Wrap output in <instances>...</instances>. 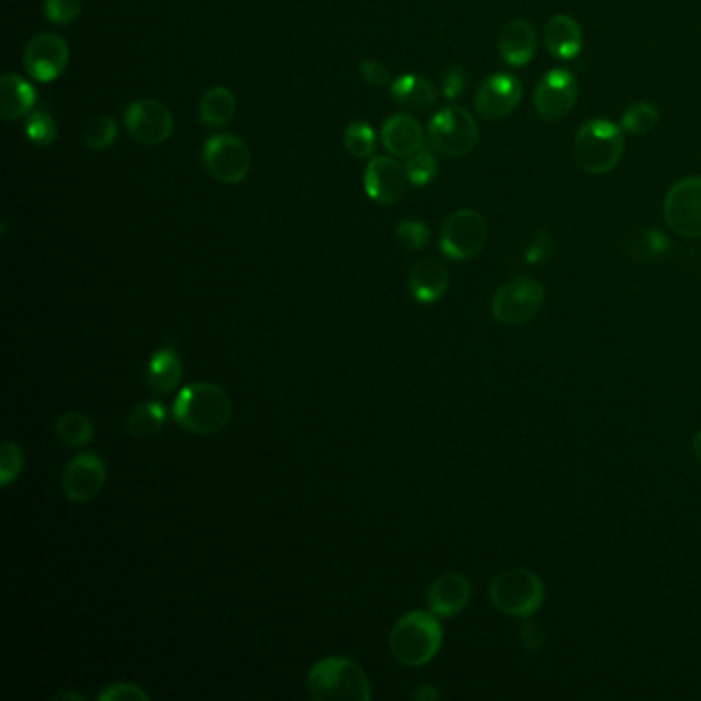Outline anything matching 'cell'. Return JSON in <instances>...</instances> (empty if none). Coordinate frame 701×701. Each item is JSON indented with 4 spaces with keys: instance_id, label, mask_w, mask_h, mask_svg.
<instances>
[{
    "instance_id": "f1b7e54d",
    "label": "cell",
    "mask_w": 701,
    "mask_h": 701,
    "mask_svg": "<svg viewBox=\"0 0 701 701\" xmlns=\"http://www.w3.org/2000/svg\"><path fill=\"white\" fill-rule=\"evenodd\" d=\"M405 173L412 186L416 188H424L428 184H433L436 175H438V161H436L435 152L433 149H420L408 157L405 161Z\"/></svg>"
},
{
    "instance_id": "f546056e",
    "label": "cell",
    "mask_w": 701,
    "mask_h": 701,
    "mask_svg": "<svg viewBox=\"0 0 701 701\" xmlns=\"http://www.w3.org/2000/svg\"><path fill=\"white\" fill-rule=\"evenodd\" d=\"M85 142L93 151H108L117 140V124L112 115H96L85 126Z\"/></svg>"
},
{
    "instance_id": "d6a6232c",
    "label": "cell",
    "mask_w": 701,
    "mask_h": 701,
    "mask_svg": "<svg viewBox=\"0 0 701 701\" xmlns=\"http://www.w3.org/2000/svg\"><path fill=\"white\" fill-rule=\"evenodd\" d=\"M25 467V453L15 440H2L0 445V486L9 488Z\"/></svg>"
},
{
    "instance_id": "3957f363",
    "label": "cell",
    "mask_w": 701,
    "mask_h": 701,
    "mask_svg": "<svg viewBox=\"0 0 701 701\" xmlns=\"http://www.w3.org/2000/svg\"><path fill=\"white\" fill-rule=\"evenodd\" d=\"M442 646V626L430 611H410L399 617L389 634L391 654L405 666H424L435 661Z\"/></svg>"
},
{
    "instance_id": "9a60e30c",
    "label": "cell",
    "mask_w": 701,
    "mask_h": 701,
    "mask_svg": "<svg viewBox=\"0 0 701 701\" xmlns=\"http://www.w3.org/2000/svg\"><path fill=\"white\" fill-rule=\"evenodd\" d=\"M523 99V85L511 73L488 76L475 91V112L488 122L511 115Z\"/></svg>"
},
{
    "instance_id": "4dcf8cb0",
    "label": "cell",
    "mask_w": 701,
    "mask_h": 701,
    "mask_svg": "<svg viewBox=\"0 0 701 701\" xmlns=\"http://www.w3.org/2000/svg\"><path fill=\"white\" fill-rule=\"evenodd\" d=\"M659 108L650 101H636L631 103L626 110V114L622 115V128L629 134H646L650 133L656 122H659Z\"/></svg>"
},
{
    "instance_id": "8fae6325",
    "label": "cell",
    "mask_w": 701,
    "mask_h": 701,
    "mask_svg": "<svg viewBox=\"0 0 701 701\" xmlns=\"http://www.w3.org/2000/svg\"><path fill=\"white\" fill-rule=\"evenodd\" d=\"M124 126L130 138L145 147H159L170 140L175 120L159 99H136L124 112Z\"/></svg>"
},
{
    "instance_id": "4316f807",
    "label": "cell",
    "mask_w": 701,
    "mask_h": 701,
    "mask_svg": "<svg viewBox=\"0 0 701 701\" xmlns=\"http://www.w3.org/2000/svg\"><path fill=\"white\" fill-rule=\"evenodd\" d=\"M57 436L68 447H87L96 438V426L91 417L78 412H68L58 417Z\"/></svg>"
},
{
    "instance_id": "7bdbcfd3",
    "label": "cell",
    "mask_w": 701,
    "mask_h": 701,
    "mask_svg": "<svg viewBox=\"0 0 701 701\" xmlns=\"http://www.w3.org/2000/svg\"><path fill=\"white\" fill-rule=\"evenodd\" d=\"M693 455L701 463V430L698 435L693 436Z\"/></svg>"
},
{
    "instance_id": "277c9868",
    "label": "cell",
    "mask_w": 701,
    "mask_h": 701,
    "mask_svg": "<svg viewBox=\"0 0 701 701\" xmlns=\"http://www.w3.org/2000/svg\"><path fill=\"white\" fill-rule=\"evenodd\" d=\"M624 128L605 117L585 122L574 138V159L590 175H605L615 170L624 157Z\"/></svg>"
},
{
    "instance_id": "836d02e7",
    "label": "cell",
    "mask_w": 701,
    "mask_h": 701,
    "mask_svg": "<svg viewBox=\"0 0 701 701\" xmlns=\"http://www.w3.org/2000/svg\"><path fill=\"white\" fill-rule=\"evenodd\" d=\"M83 13V0H43V15L52 25H73Z\"/></svg>"
},
{
    "instance_id": "8992f818",
    "label": "cell",
    "mask_w": 701,
    "mask_h": 701,
    "mask_svg": "<svg viewBox=\"0 0 701 701\" xmlns=\"http://www.w3.org/2000/svg\"><path fill=\"white\" fill-rule=\"evenodd\" d=\"M430 149L449 157L461 159L475 151L479 142V126L474 115L461 105H447L438 110L428 122Z\"/></svg>"
},
{
    "instance_id": "2e32d148",
    "label": "cell",
    "mask_w": 701,
    "mask_h": 701,
    "mask_svg": "<svg viewBox=\"0 0 701 701\" xmlns=\"http://www.w3.org/2000/svg\"><path fill=\"white\" fill-rule=\"evenodd\" d=\"M408 173L405 167L398 163V157H373L364 171L366 196L383 206L398 204L408 190Z\"/></svg>"
},
{
    "instance_id": "d4e9b609",
    "label": "cell",
    "mask_w": 701,
    "mask_h": 701,
    "mask_svg": "<svg viewBox=\"0 0 701 701\" xmlns=\"http://www.w3.org/2000/svg\"><path fill=\"white\" fill-rule=\"evenodd\" d=\"M235 112H237L235 93L227 87H223V85L209 89L204 97L200 99V105H198L200 122L204 126H209V128L227 126L228 122L235 117Z\"/></svg>"
},
{
    "instance_id": "30bf717a",
    "label": "cell",
    "mask_w": 701,
    "mask_h": 701,
    "mask_svg": "<svg viewBox=\"0 0 701 701\" xmlns=\"http://www.w3.org/2000/svg\"><path fill=\"white\" fill-rule=\"evenodd\" d=\"M664 221L685 239H701V177H685L664 196Z\"/></svg>"
},
{
    "instance_id": "e575fe53",
    "label": "cell",
    "mask_w": 701,
    "mask_h": 701,
    "mask_svg": "<svg viewBox=\"0 0 701 701\" xmlns=\"http://www.w3.org/2000/svg\"><path fill=\"white\" fill-rule=\"evenodd\" d=\"M396 233H398L399 243L408 251H422L428 246V239H430V228L416 218L401 221Z\"/></svg>"
},
{
    "instance_id": "ac0fdd59",
    "label": "cell",
    "mask_w": 701,
    "mask_h": 701,
    "mask_svg": "<svg viewBox=\"0 0 701 701\" xmlns=\"http://www.w3.org/2000/svg\"><path fill=\"white\" fill-rule=\"evenodd\" d=\"M145 377L154 398H165L179 387L184 377V362L175 346H163L152 352Z\"/></svg>"
},
{
    "instance_id": "7c38bea8",
    "label": "cell",
    "mask_w": 701,
    "mask_h": 701,
    "mask_svg": "<svg viewBox=\"0 0 701 701\" xmlns=\"http://www.w3.org/2000/svg\"><path fill=\"white\" fill-rule=\"evenodd\" d=\"M578 99V80L568 68H553L535 87L533 105L546 122H560L569 114Z\"/></svg>"
},
{
    "instance_id": "6da1fadb",
    "label": "cell",
    "mask_w": 701,
    "mask_h": 701,
    "mask_svg": "<svg viewBox=\"0 0 701 701\" xmlns=\"http://www.w3.org/2000/svg\"><path fill=\"white\" fill-rule=\"evenodd\" d=\"M171 416L191 435H216L230 422L233 403L221 385L200 380L177 393Z\"/></svg>"
},
{
    "instance_id": "ab89813d",
    "label": "cell",
    "mask_w": 701,
    "mask_h": 701,
    "mask_svg": "<svg viewBox=\"0 0 701 701\" xmlns=\"http://www.w3.org/2000/svg\"><path fill=\"white\" fill-rule=\"evenodd\" d=\"M523 646L527 648V652H539L541 646H543V640H546V634L539 624H533V622H527L523 626Z\"/></svg>"
},
{
    "instance_id": "7402d4cb",
    "label": "cell",
    "mask_w": 701,
    "mask_h": 701,
    "mask_svg": "<svg viewBox=\"0 0 701 701\" xmlns=\"http://www.w3.org/2000/svg\"><path fill=\"white\" fill-rule=\"evenodd\" d=\"M38 103L36 87L15 73H7L0 78V117L15 122L34 112Z\"/></svg>"
},
{
    "instance_id": "e0dca14e",
    "label": "cell",
    "mask_w": 701,
    "mask_h": 701,
    "mask_svg": "<svg viewBox=\"0 0 701 701\" xmlns=\"http://www.w3.org/2000/svg\"><path fill=\"white\" fill-rule=\"evenodd\" d=\"M426 601L436 617H453L470 605L472 583L459 572H447L430 585Z\"/></svg>"
},
{
    "instance_id": "44dd1931",
    "label": "cell",
    "mask_w": 701,
    "mask_h": 701,
    "mask_svg": "<svg viewBox=\"0 0 701 701\" xmlns=\"http://www.w3.org/2000/svg\"><path fill=\"white\" fill-rule=\"evenodd\" d=\"M408 286L417 303L433 304L440 301L449 288V270L435 258H424L412 267Z\"/></svg>"
},
{
    "instance_id": "f35d334b",
    "label": "cell",
    "mask_w": 701,
    "mask_h": 701,
    "mask_svg": "<svg viewBox=\"0 0 701 701\" xmlns=\"http://www.w3.org/2000/svg\"><path fill=\"white\" fill-rule=\"evenodd\" d=\"M551 243H553V239H551L550 235L548 233H539L535 239H533L531 247L527 249V262L529 264H539V262H543L548 255L551 253Z\"/></svg>"
},
{
    "instance_id": "1f68e13d",
    "label": "cell",
    "mask_w": 701,
    "mask_h": 701,
    "mask_svg": "<svg viewBox=\"0 0 701 701\" xmlns=\"http://www.w3.org/2000/svg\"><path fill=\"white\" fill-rule=\"evenodd\" d=\"M25 134L27 140L36 147H50L54 145L58 138V124L57 120L48 112H38L34 110L32 114L27 115L25 120Z\"/></svg>"
},
{
    "instance_id": "d590c367",
    "label": "cell",
    "mask_w": 701,
    "mask_h": 701,
    "mask_svg": "<svg viewBox=\"0 0 701 701\" xmlns=\"http://www.w3.org/2000/svg\"><path fill=\"white\" fill-rule=\"evenodd\" d=\"M97 700L101 701H149L151 696L140 687V685H134V683H115V685H110L105 687Z\"/></svg>"
},
{
    "instance_id": "60d3db41",
    "label": "cell",
    "mask_w": 701,
    "mask_h": 701,
    "mask_svg": "<svg viewBox=\"0 0 701 701\" xmlns=\"http://www.w3.org/2000/svg\"><path fill=\"white\" fill-rule=\"evenodd\" d=\"M416 700L424 701V700H438L440 698V693L436 691L435 687H430V685H424L422 689H417L416 696H414Z\"/></svg>"
},
{
    "instance_id": "74e56055",
    "label": "cell",
    "mask_w": 701,
    "mask_h": 701,
    "mask_svg": "<svg viewBox=\"0 0 701 701\" xmlns=\"http://www.w3.org/2000/svg\"><path fill=\"white\" fill-rule=\"evenodd\" d=\"M359 71H361L362 78L371 87H385V85L393 83L389 68L383 62H377V60H362L361 64H359Z\"/></svg>"
},
{
    "instance_id": "8d00e7d4",
    "label": "cell",
    "mask_w": 701,
    "mask_h": 701,
    "mask_svg": "<svg viewBox=\"0 0 701 701\" xmlns=\"http://www.w3.org/2000/svg\"><path fill=\"white\" fill-rule=\"evenodd\" d=\"M467 71L461 64H451L445 73H442V93L447 99L455 101L459 97L463 96L465 87H467Z\"/></svg>"
},
{
    "instance_id": "83f0119b",
    "label": "cell",
    "mask_w": 701,
    "mask_h": 701,
    "mask_svg": "<svg viewBox=\"0 0 701 701\" xmlns=\"http://www.w3.org/2000/svg\"><path fill=\"white\" fill-rule=\"evenodd\" d=\"M343 145L354 159H373L377 149V134L368 122L354 120L343 133Z\"/></svg>"
},
{
    "instance_id": "ba28073f",
    "label": "cell",
    "mask_w": 701,
    "mask_h": 701,
    "mask_svg": "<svg viewBox=\"0 0 701 701\" xmlns=\"http://www.w3.org/2000/svg\"><path fill=\"white\" fill-rule=\"evenodd\" d=\"M488 241V223L481 212L461 209L453 212L440 230V251L455 262L472 260Z\"/></svg>"
},
{
    "instance_id": "5bb4252c",
    "label": "cell",
    "mask_w": 701,
    "mask_h": 701,
    "mask_svg": "<svg viewBox=\"0 0 701 701\" xmlns=\"http://www.w3.org/2000/svg\"><path fill=\"white\" fill-rule=\"evenodd\" d=\"M108 477L105 461L97 453H80L75 455L62 472V492L75 502V504H87L97 498Z\"/></svg>"
},
{
    "instance_id": "9c48e42d",
    "label": "cell",
    "mask_w": 701,
    "mask_h": 701,
    "mask_svg": "<svg viewBox=\"0 0 701 701\" xmlns=\"http://www.w3.org/2000/svg\"><path fill=\"white\" fill-rule=\"evenodd\" d=\"M202 161L210 175L225 186L241 184L251 171L249 147L235 134L221 133L210 136L202 151Z\"/></svg>"
},
{
    "instance_id": "603a6c76",
    "label": "cell",
    "mask_w": 701,
    "mask_h": 701,
    "mask_svg": "<svg viewBox=\"0 0 701 701\" xmlns=\"http://www.w3.org/2000/svg\"><path fill=\"white\" fill-rule=\"evenodd\" d=\"M546 48L558 60H572L578 57L585 43L583 27L569 15H553L546 25Z\"/></svg>"
},
{
    "instance_id": "4fadbf2b",
    "label": "cell",
    "mask_w": 701,
    "mask_h": 701,
    "mask_svg": "<svg viewBox=\"0 0 701 701\" xmlns=\"http://www.w3.org/2000/svg\"><path fill=\"white\" fill-rule=\"evenodd\" d=\"M71 60L66 39L57 34H38L27 41L23 64L27 75L38 83H52L64 75Z\"/></svg>"
},
{
    "instance_id": "7a4b0ae2",
    "label": "cell",
    "mask_w": 701,
    "mask_h": 701,
    "mask_svg": "<svg viewBox=\"0 0 701 701\" xmlns=\"http://www.w3.org/2000/svg\"><path fill=\"white\" fill-rule=\"evenodd\" d=\"M309 696L315 701H371L373 687L361 664L346 656H329L313 664L306 675Z\"/></svg>"
},
{
    "instance_id": "5b68a950",
    "label": "cell",
    "mask_w": 701,
    "mask_h": 701,
    "mask_svg": "<svg viewBox=\"0 0 701 701\" xmlns=\"http://www.w3.org/2000/svg\"><path fill=\"white\" fill-rule=\"evenodd\" d=\"M490 599L493 606L504 615L529 619L543 606L546 587L531 569H502L490 583Z\"/></svg>"
},
{
    "instance_id": "ffe728a7",
    "label": "cell",
    "mask_w": 701,
    "mask_h": 701,
    "mask_svg": "<svg viewBox=\"0 0 701 701\" xmlns=\"http://www.w3.org/2000/svg\"><path fill=\"white\" fill-rule=\"evenodd\" d=\"M380 142L391 157L408 159L424 147V128L412 115H391L380 128Z\"/></svg>"
},
{
    "instance_id": "b9f144b4",
    "label": "cell",
    "mask_w": 701,
    "mask_h": 701,
    "mask_svg": "<svg viewBox=\"0 0 701 701\" xmlns=\"http://www.w3.org/2000/svg\"><path fill=\"white\" fill-rule=\"evenodd\" d=\"M54 700H73V701H85V698L80 693H75V691H60L54 696Z\"/></svg>"
},
{
    "instance_id": "52a82bcc",
    "label": "cell",
    "mask_w": 701,
    "mask_h": 701,
    "mask_svg": "<svg viewBox=\"0 0 701 701\" xmlns=\"http://www.w3.org/2000/svg\"><path fill=\"white\" fill-rule=\"evenodd\" d=\"M546 303V290L531 276H518L496 290L492 315L500 325H525L535 320Z\"/></svg>"
},
{
    "instance_id": "cb8c5ba5",
    "label": "cell",
    "mask_w": 701,
    "mask_h": 701,
    "mask_svg": "<svg viewBox=\"0 0 701 701\" xmlns=\"http://www.w3.org/2000/svg\"><path fill=\"white\" fill-rule=\"evenodd\" d=\"M391 96L401 108L426 110L436 103L435 85L422 75H403L391 83Z\"/></svg>"
},
{
    "instance_id": "484cf974",
    "label": "cell",
    "mask_w": 701,
    "mask_h": 701,
    "mask_svg": "<svg viewBox=\"0 0 701 701\" xmlns=\"http://www.w3.org/2000/svg\"><path fill=\"white\" fill-rule=\"evenodd\" d=\"M167 410L161 401H142L134 408L126 422V430L136 438L159 435L165 428Z\"/></svg>"
},
{
    "instance_id": "d6986e66",
    "label": "cell",
    "mask_w": 701,
    "mask_h": 701,
    "mask_svg": "<svg viewBox=\"0 0 701 701\" xmlns=\"http://www.w3.org/2000/svg\"><path fill=\"white\" fill-rule=\"evenodd\" d=\"M498 50L509 66H527L537 52V32L531 21H509L500 32Z\"/></svg>"
}]
</instances>
